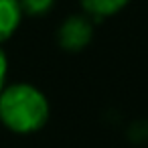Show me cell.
<instances>
[{"mask_svg": "<svg viewBox=\"0 0 148 148\" xmlns=\"http://www.w3.org/2000/svg\"><path fill=\"white\" fill-rule=\"evenodd\" d=\"M23 18L18 0H0V43L10 39Z\"/></svg>", "mask_w": 148, "mask_h": 148, "instance_id": "3957f363", "label": "cell"}, {"mask_svg": "<svg viewBox=\"0 0 148 148\" xmlns=\"http://www.w3.org/2000/svg\"><path fill=\"white\" fill-rule=\"evenodd\" d=\"M0 120L14 134L39 132L49 120V101L37 87L14 83L0 91Z\"/></svg>", "mask_w": 148, "mask_h": 148, "instance_id": "6da1fadb", "label": "cell"}, {"mask_svg": "<svg viewBox=\"0 0 148 148\" xmlns=\"http://www.w3.org/2000/svg\"><path fill=\"white\" fill-rule=\"evenodd\" d=\"M18 4L27 16H45L55 6V0H18Z\"/></svg>", "mask_w": 148, "mask_h": 148, "instance_id": "5b68a950", "label": "cell"}, {"mask_svg": "<svg viewBox=\"0 0 148 148\" xmlns=\"http://www.w3.org/2000/svg\"><path fill=\"white\" fill-rule=\"evenodd\" d=\"M6 71H8V59L6 53L0 49V91L4 89V79H6Z\"/></svg>", "mask_w": 148, "mask_h": 148, "instance_id": "8992f818", "label": "cell"}, {"mask_svg": "<svg viewBox=\"0 0 148 148\" xmlns=\"http://www.w3.org/2000/svg\"><path fill=\"white\" fill-rule=\"evenodd\" d=\"M93 39V25L83 14H71L65 18L57 31V43L67 53L83 51Z\"/></svg>", "mask_w": 148, "mask_h": 148, "instance_id": "7a4b0ae2", "label": "cell"}, {"mask_svg": "<svg viewBox=\"0 0 148 148\" xmlns=\"http://www.w3.org/2000/svg\"><path fill=\"white\" fill-rule=\"evenodd\" d=\"M79 2L89 16L108 18V16L118 14L124 6H128L130 0H79Z\"/></svg>", "mask_w": 148, "mask_h": 148, "instance_id": "277c9868", "label": "cell"}]
</instances>
